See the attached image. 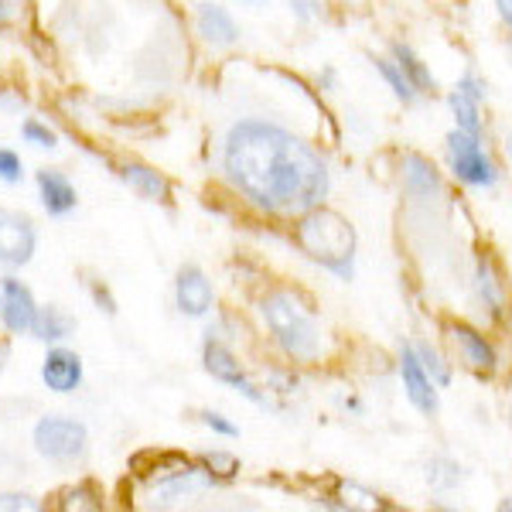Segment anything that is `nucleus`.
<instances>
[{"label":"nucleus","instance_id":"nucleus-1","mask_svg":"<svg viewBox=\"0 0 512 512\" xmlns=\"http://www.w3.org/2000/svg\"><path fill=\"white\" fill-rule=\"evenodd\" d=\"M229 185L270 216H304L325 202L332 171L315 147L267 120H239L222 144Z\"/></svg>","mask_w":512,"mask_h":512},{"label":"nucleus","instance_id":"nucleus-2","mask_svg":"<svg viewBox=\"0 0 512 512\" xmlns=\"http://www.w3.org/2000/svg\"><path fill=\"white\" fill-rule=\"evenodd\" d=\"M294 239L308 260H315L321 270L335 274L338 280H352L355 274V229L335 209H318L297 216Z\"/></svg>","mask_w":512,"mask_h":512},{"label":"nucleus","instance_id":"nucleus-3","mask_svg":"<svg viewBox=\"0 0 512 512\" xmlns=\"http://www.w3.org/2000/svg\"><path fill=\"white\" fill-rule=\"evenodd\" d=\"M260 315L267 328L274 332L277 345L287 359L294 362H315L321 352V325L318 315L291 291H274L260 301Z\"/></svg>","mask_w":512,"mask_h":512},{"label":"nucleus","instance_id":"nucleus-4","mask_svg":"<svg viewBox=\"0 0 512 512\" xmlns=\"http://www.w3.org/2000/svg\"><path fill=\"white\" fill-rule=\"evenodd\" d=\"M444 154H448V168L451 175L468 188H495L499 181V171H495L492 158L485 154L482 137L465 134V130L454 127L448 137H444Z\"/></svg>","mask_w":512,"mask_h":512},{"label":"nucleus","instance_id":"nucleus-5","mask_svg":"<svg viewBox=\"0 0 512 512\" xmlns=\"http://www.w3.org/2000/svg\"><path fill=\"white\" fill-rule=\"evenodd\" d=\"M35 451L48 461H76L89 444L86 424L76 417H62V414H48L35 424Z\"/></svg>","mask_w":512,"mask_h":512},{"label":"nucleus","instance_id":"nucleus-6","mask_svg":"<svg viewBox=\"0 0 512 512\" xmlns=\"http://www.w3.org/2000/svg\"><path fill=\"white\" fill-rule=\"evenodd\" d=\"M202 366H205V373H209L212 379H219V383H226V386H233V390L239 396H246L250 403H256V407H270V400H267V393L260 390L256 383H250L243 373V366H239V359L233 352L226 349L222 342H205V349H202Z\"/></svg>","mask_w":512,"mask_h":512},{"label":"nucleus","instance_id":"nucleus-7","mask_svg":"<svg viewBox=\"0 0 512 512\" xmlns=\"http://www.w3.org/2000/svg\"><path fill=\"white\" fill-rule=\"evenodd\" d=\"M35 222L21 212L0 209V267H24L35 256Z\"/></svg>","mask_w":512,"mask_h":512},{"label":"nucleus","instance_id":"nucleus-8","mask_svg":"<svg viewBox=\"0 0 512 512\" xmlns=\"http://www.w3.org/2000/svg\"><path fill=\"white\" fill-rule=\"evenodd\" d=\"M400 379H403V393H407V400L414 403L420 414L434 417L437 407H441V393H437V383L424 369V362L417 359L414 342H403V349H400Z\"/></svg>","mask_w":512,"mask_h":512},{"label":"nucleus","instance_id":"nucleus-9","mask_svg":"<svg viewBox=\"0 0 512 512\" xmlns=\"http://www.w3.org/2000/svg\"><path fill=\"white\" fill-rule=\"evenodd\" d=\"M175 304L185 318H205L216 304V291H212V280L205 277L202 267L188 263L178 270L175 277Z\"/></svg>","mask_w":512,"mask_h":512},{"label":"nucleus","instance_id":"nucleus-10","mask_svg":"<svg viewBox=\"0 0 512 512\" xmlns=\"http://www.w3.org/2000/svg\"><path fill=\"white\" fill-rule=\"evenodd\" d=\"M35 318H38V304L28 287L14 277H0V321H4L7 332L14 335L31 332Z\"/></svg>","mask_w":512,"mask_h":512},{"label":"nucleus","instance_id":"nucleus-11","mask_svg":"<svg viewBox=\"0 0 512 512\" xmlns=\"http://www.w3.org/2000/svg\"><path fill=\"white\" fill-rule=\"evenodd\" d=\"M448 335H451V342L461 349V362H465L472 373L492 376L495 369H499V355H495L492 342L482 332H475L472 325H465V321H454V325H448Z\"/></svg>","mask_w":512,"mask_h":512},{"label":"nucleus","instance_id":"nucleus-12","mask_svg":"<svg viewBox=\"0 0 512 512\" xmlns=\"http://www.w3.org/2000/svg\"><path fill=\"white\" fill-rule=\"evenodd\" d=\"M195 31L202 35V41H209L212 48H233L239 41L236 18L222 4H212V0H202V4L195 7Z\"/></svg>","mask_w":512,"mask_h":512},{"label":"nucleus","instance_id":"nucleus-13","mask_svg":"<svg viewBox=\"0 0 512 512\" xmlns=\"http://www.w3.org/2000/svg\"><path fill=\"white\" fill-rule=\"evenodd\" d=\"M41 379L52 393H76L82 383V359L69 349H52L41 362Z\"/></svg>","mask_w":512,"mask_h":512},{"label":"nucleus","instance_id":"nucleus-14","mask_svg":"<svg viewBox=\"0 0 512 512\" xmlns=\"http://www.w3.org/2000/svg\"><path fill=\"white\" fill-rule=\"evenodd\" d=\"M209 485H212L209 468H181V472H171L164 482L154 485V502L158 506H175L181 499H192V495L205 492Z\"/></svg>","mask_w":512,"mask_h":512},{"label":"nucleus","instance_id":"nucleus-15","mask_svg":"<svg viewBox=\"0 0 512 512\" xmlns=\"http://www.w3.org/2000/svg\"><path fill=\"white\" fill-rule=\"evenodd\" d=\"M38 192H41V205H45L48 216H69L76 209V188L72 181L62 175V171H38Z\"/></svg>","mask_w":512,"mask_h":512},{"label":"nucleus","instance_id":"nucleus-16","mask_svg":"<svg viewBox=\"0 0 512 512\" xmlns=\"http://www.w3.org/2000/svg\"><path fill=\"white\" fill-rule=\"evenodd\" d=\"M403 192L410 198H431V195H441V175L424 154H407L403 158Z\"/></svg>","mask_w":512,"mask_h":512},{"label":"nucleus","instance_id":"nucleus-17","mask_svg":"<svg viewBox=\"0 0 512 512\" xmlns=\"http://www.w3.org/2000/svg\"><path fill=\"white\" fill-rule=\"evenodd\" d=\"M120 178L127 181V185L134 188L140 198H147V202H168V198H171L168 178H164L158 168H151V164H140V161L123 164Z\"/></svg>","mask_w":512,"mask_h":512},{"label":"nucleus","instance_id":"nucleus-18","mask_svg":"<svg viewBox=\"0 0 512 512\" xmlns=\"http://www.w3.org/2000/svg\"><path fill=\"white\" fill-rule=\"evenodd\" d=\"M475 291H478V301H482L495 318L506 311L509 291H506V284H502V277H499V270H495L492 260H478V267H475Z\"/></svg>","mask_w":512,"mask_h":512},{"label":"nucleus","instance_id":"nucleus-19","mask_svg":"<svg viewBox=\"0 0 512 512\" xmlns=\"http://www.w3.org/2000/svg\"><path fill=\"white\" fill-rule=\"evenodd\" d=\"M393 59H396V65L403 69V76H407L410 82H414V89L420 96H427V93H434L437 89V82H434V76H431V69L424 65V59L414 52L410 45H403V41H396L393 45Z\"/></svg>","mask_w":512,"mask_h":512},{"label":"nucleus","instance_id":"nucleus-20","mask_svg":"<svg viewBox=\"0 0 512 512\" xmlns=\"http://www.w3.org/2000/svg\"><path fill=\"white\" fill-rule=\"evenodd\" d=\"M448 106L454 113V123H458V130H465V134H475L482 137V103L472 99L468 93H461L458 86L448 93Z\"/></svg>","mask_w":512,"mask_h":512},{"label":"nucleus","instance_id":"nucleus-21","mask_svg":"<svg viewBox=\"0 0 512 512\" xmlns=\"http://www.w3.org/2000/svg\"><path fill=\"white\" fill-rule=\"evenodd\" d=\"M72 328H76V321H72L65 311L59 308H38V318H35V338L41 342H62V338L72 335Z\"/></svg>","mask_w":512,"mask_h":512},{"label":"nucleus","instance_id":"nucleus-22","mask_svg":"<svg viewBox=\"0 0 512 512\" xmlns=\"http://www.w3.org/2000/svg\"><path fill=\"white\" fill-rule=\"evenodd\" d=\"M373 69L379 72V76H383V82L390 86V93L400 99L403 106H414L417 99H420V93L414 89V82L403 76V69L396 65V59H373Z\"/></svg>","mask_w":512,"mask_h":512},{"label":"nucleus","instance_id":"nucleus-23","mask_svg":"<svg viewBox=\"0 0 512 512\" xmlns=\"http://www.w3.org/2000/svg\"><path fill=\"white\" fill-rule=\"evenodd\" d=\"M414 352H417V359L424 362V369L431 373V379H434L437 386H448L451 383V362L444 359V355L437 352L431 342H414Z\"/></svg>","mask_w":512,"mask_h":512},{"label":"nucleus","instance_id":"nucleus-24","mask_svg":"<svg viewBox=\"0 0 512 512\" xmlns=\"http://www.w3.org/2000/svg\"><path fill=\"white\" fill-rule=\"evenodd\" d=\"M427 482H431V489L437 492H448L461 482V465L451 458H431V465H427Z\"/></svg>","mask_w":512,"mask_h":512},{"label":"nucleus","instance_id":"nucleus-25","mask_svg":"<svg viewBox=\"0 0 512 512\" xmlns=\"http://www.w3.org/2000/svg\"><path fill=\"white\" fill-rule=\"evenodd\" d=\"M62 509L72 512V509H103V495L96 492L93 482H79L76 489H69L62 495Z\"/></svg>","mask_w":512,"mask_h":512},{"label":"nucleus","instance_id":"nucleus-26","mask_svg":"<svg viewBox=\"0 0 512 512\" xmlns=\"http://www.w3.org/2000/svg\"><path fill=\"white\" fill-rule=\"evenodd\" d=\"M21 134H24V140H28V144H35V147H48V151H52V147L59 144V137H55L52 130H48L45 123H38V120H24Z\"/></svg>","mask_w":512,"mask_h":512},{"label":"nucleus","instance_id":"nucleus-27","mask_svg":"<svg viewBox=\"0 0 512 512\" xmlns=\"http://www.w3.org/2000/svg\"><path fill=\"white\" fill-rule=\"evenodd\" d=\"M205 468L216 472L219 478H233L239 472V461L226 451H212V454H205Z\"/></svg>","mask_w":512,"mask_h":512},{"label":"nucleus","instance_id":"nucleus-28","mask_svg":"<svg viewBox=\"0 0 512 512\" xmlns=\"http://www.w3.org/2000/svg\"><path fill=\"white\" fill-rule=\"evenodd\" d=\"M41 509L38 499H31V495L24 492H0V512H35Z\"/></svg>","mask_w":512,"mask_h":512},{"label":"nucleus","instance_id":"nucleus-29","mask_svg":"<svg viewBox=\"0 0 512 512\" xmlns=\"http://www.w3.org/2000/svg\"><path fill=\"white\" fill-rule=\"evenodd\" d=\"M24 175V164L14 151H7V147H0V181H7V185H14V181H21Z\"/></svg>","mask_w":512,"mask_h":512},{"label":"nucleus","instance_id":"nucleus-30","mask_svg":"<svg viewBox=\"0 0 512 512\" xmlns=\"http://www.w3.org/2000/svg\"><path fill=\"white\" fill-rule=\"evenodd\" d=\"M458 89H461V93H468L472 99H478V103H485V99H489V86H485V79L478 76L475 69H468L465 76L458 79Z\"/></svg>","mask_w":512,"mask_h":512},{"label":"nucleus","instance_id":"nucleus-31","mask_svg":"<svg viewBox=\"0 0 512 512\" xmlns=\"http://www.w3.org/2000/svg\"><path fill=\"white\" fill-rule=\"evenodd\" d=\"M202 424L209 427L212 434H222V437H239V427L233 424V420H226L222 414H216V410H205V414H202Z\"/></svg>","mask_w":512,"mask_h":512},{"label":"nucleus","instance_id":"nucleus-32","mask_svg":"<svg viewBox=\"0 0 512 512\" xmlns=\"http://www.w3.org/2000/svg\"><path fill=\"white\" fill-rule=\"evenodd\" d=\"M291 4V14L297 21H315L318 14H321V4L318 0H287Z\"/></svg>","mask_w":512,"mask_h":512},{"label":"nucleus","instance_id":"nucleus-33","mask_svg":"<svg viewBox=\"0 0 512 512\" xmlns=\"http://www.w3.org/2000/svg\"><path fill=\"white\" fill-rule=\"evenodd\" d=\"M93 301L99 304V311H106V315H117V301H113V297H110V291H106V287L93 284Z\"/></svg>","mask_w":512,"mask_h":512},{"label":"nucleus","instance_id":"nucleus-34","mask_svg":"<svg viewBox=\"0 0 512 512\" xmlns=\"http://www.w3.org/2000/svg\"><path fill=\"white\" fill-rule=\"evenodd\" d=\"M495 11H499L502 24L512 31V0H495Z\"/></svg>","mask_w":512,"mask_h":512},{"label":"nucleus","instance_id":"nucleus-35","mask_svg":"<svg viewBox=\"0 0 512 512\" xmlns=\"http://www.w3.org/2000/svg\"><path fill=\"white\" fill-rule=\"evenodd\" d=\"M7 18H11V4H7V0H0V24H7Z\"/></svg>","mask_w":512,"mask_h":512},{"label":"nucleus","instance_id":"nucleus-36","mask_svg":"<svg viewBox=\"0 0 512 512\" xmlns=\"http://www.w3.org/2000/svg\"><path fill=\"white\" fill-rule=\"evenodd\" d=\"M4 359H7V345H0V369H4Z\"/></svg>","mask_w":512,"mask_h":512},{"label":"nucleus","instance_id":"nucleus-37","mask_svg":"<svg viewBox=\"0 0 512 512\" xmlns=\"http://www.w3.org/2000/svg\"><path fill=\"white\" fill-rule=\"evenodd\" d=\"M506 151H509V158H512V134L506 137Z\"/></svg>","mask_w":512,"mask_h":512}]
</instances>
